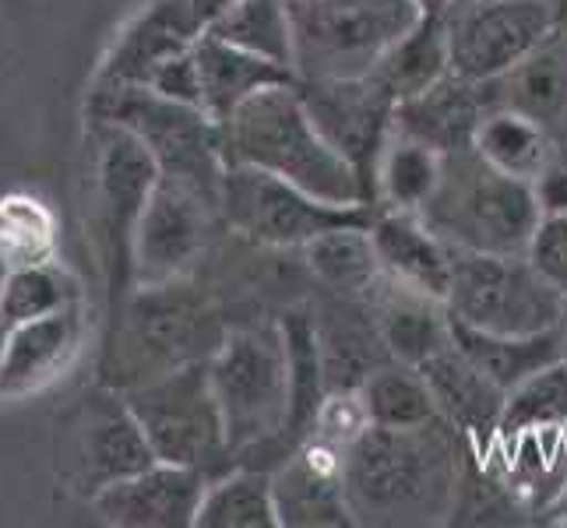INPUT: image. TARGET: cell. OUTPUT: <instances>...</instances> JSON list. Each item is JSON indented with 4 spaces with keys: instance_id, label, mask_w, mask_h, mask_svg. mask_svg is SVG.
<instances>
[{
    "instance_id": "cell-1",
    "label": "cell",
    "mask_w": 567,
    "mask_h": 528,
    "mask_svg": "<svg viewBox=\"0 0 567 528\" xmlns=\"http://www.w3.org/2000/svg\"><path fill=\"white\" fill-rule=\"evenodd\" d=\"M473 452L452 423L370 426L346 452V497L357 525H441L455 515L462 458Z\"/></svg>"
},
{
    "instance_id": "cell-2",
    "label": "cell",
    "mask_w": 567,
    "mask_h": 528,
    "mask_svg": "<svg viewBox=\"0 0 567 528\" xmlns=\"http://www.w3.org/2000/svg\"><path fill=\"white\" fill-rule=\"evenodd\" d=\"M223 310L187 279L134 286L110 310V339L100 360V384L127 391L169 370L212 360L226 339Z\"/></svg>"
},
{
    "instance_id": "cell-3",
    "label": "cell",
    "mask_w": 567,
    "mask_h": 528,
    "mask_svg": "<svg viewBox=\"0 0 567 528\" xmlns=\"http://www.w3.org/2000/svg\"><path fill=\"white\" fill-rule=\"evenodd\" d=\"M226 166H254L328 205H370L360 173L310 121L297 82L271 85L223 124ZM374 208V205H370Z\"/></svg>"
},
{
    "instance_id": "cell-4",
    "label": "cell",
    "mask_w": 567,
    "mask_h": 528,
    "mask_svg": "<svg viewBox=\"0 0 567 528\" xmlns=\"http://www.w3.org/2000/svg\"><path fill=\"white\" fill-rule=\"evenodd\" d=\"M208 381L223 408L233 458L244 462L265 447H286L292 420V360L282 321L229 328L208 360Z\"/></svg>"
},
{
    "instance_id": "cell-5",
    "label": "cell",
    "mask_w": 567,
    "mask_h": 528,
    "mask_svg": "<svg viewBox=\"0 0 567 528\" xmlns=\"http://www.w3.org/2000/svg\"><path fill=\"white\" fill-rule=\"evenodd\" d=\"M536 184L491 166L476 148L444 155L441 184L420 219L455 250L529 253L543 222Z\"/></svg>"
},
{
    "instance_id": "cell-6",
    "label": "cell",
    "mask_w": 567,
    "mask_h": 528,
    "mask_svg": "<svg viewBox=\"0 0 567 528\" xmlns=\"http://www.w3.org/2000/svg\"><path fill=\"white\" fill-rule=\"evenodd\" d=\"M89 205L85 219L100 268L106 276L110 310L134 289V232L145 201L159 180V166L134 134L103 116H89Z\"/></svg>"
},
{
    "instance_id": "cell-7",
    "label": "cell",
    "mask_w": 567,
    "mask_h": 528,
    "mask_svg": "<svg viewBox=\"0 0 567 528\" xmlns=\"http://www.w3.org/2000/svg\"><path fill=\"white\" fill-rule=\"evenodd\" d=\"M420 0H289L292 74L367 77L423 18Z\"/></svg>"
},
{
    "instance_id": "cell-8",
    "label": "cell",
    "mask_w": 567,
    "mask_h": 528,
    "mask_svg": "<svg viewBox=\"0 0 567 528\" xmlns=\"http://www.w3.org/2000/svg\"><path fill=\"white\" fill-rule=\"evenodd\" d=\"M89 116L127 127L155 159L163 176L205 190L219 201L226 176L223 124L202 106L166 100L148 85H113L89 92Z\"/></svg>"
},
{
    "instance_id": "cell-9",
    "label": "cell",
    "mask_w": 567,
    "mask_h": 528,
    "mask_svg": "<svg viewBox=\"0 0 567 528\" xmlns=\"http://www.w3.org/2000/svg\"><path fill=\"white\" fill-rule=\"evenodd\" d=\"M152 462L159 458L152 455L138 416L124 391L110 384L82 391L53 420V473L68 494L82 500H92Z\"/></svg>"
},
{
    "instance_id": "cell-10",
    "label": "cell",
    "mask_w": 567,
    "mask_h": 528,
    "mask_svg": "<svg viewBox=\"0 0 567 528\" xmlns=\"http://www.w3.org/2000/svg\"><path fill=\"white\" fill-rule=\"evenodd\" d=\"M447 310L455 321L494 335H543L560 328L567 297L529 253L455 250Z\"/></svg>"
},
{
    "instance_id": "cell-11",
    "label": "cell",
    "mask_w": 567,
    "mask_h": 528,
    "mask_svg": "<svg viewBox=\"0 0 567 528\" xmlns=\"http://www.w3.org/2000/svg\"><path fill=\"white\" fill-rule=\"evenodd\" d=\"M127 405L138 416L152 455L159 462L202 468L212 479L229 468V441L223 408L208 381V360L169 370L163 377L134 384L124 391Z\"/></svg>"
},
{
    "instance_id": "cell-12",
    "label": "cell",
    "mask_w": 567,
    "mask_h": 528,
    "mask_svg": "<svg viewBox=\"0 0 567 528\" xmlns=\"http://www.w3.org/2000/svg\"><path fill=\"white\" fill-rule=\"evenodd\" d=\"M219 215L229 232L254 247L292 250L318 240L339 226H370L378 208L370 205H328L297 184L254 166H226Z\"/></svg>"
},
{
    "instance_id": "cell-13",
    "label": "cell",
    "mask_w": 567,
    "mask_h": 528,
    "mask_svg": "<svg viewBox=\"0 0 567 528\" xmlns=\"http://www.w3.org/2000/svg\"><path fill=\"white\" fill-rule=\"evenodd\" d=\"M444 32L452 71L494 82L554 39L546 0H447Z\"/></svg>"
},
{
    "instance_id": "cell-14",
    "label": "cell",
    "mask_w": 567,
    "mask_h": 528,
    "mask_svg": "<svg viewBox=\"0 0 567 528\" xmlns=\"http://www.w3.org/2000/svg\"><path fill=\"white\" fill-rule=\"evenodd\" d=\"M223 222L219 201L177 176L155 180L138 232H134V286H163L187 279Z\"/></svg>"
},
{
    "instance_id": "cell-15",
    "label": "cell",
    "mask_w": 567,
    "mask_h": 528,
    "mask_svg": "<svg viewBox=\"0 0 567 528\" xmlns=\"http://www.w3.org/2000/svg\"><path fill=\"white\" fill-rule=\"evenodd\" d=\"M297 92L310 113V121L331 142V148L342 152L360 180L367 187V198L374 205V169L381 159V148L391 138V121H395V100L378 82L367 77H297ZM378 208V205H374Z\"/></svg>"
},
{
    "instance_id": "cell-16",
    "label": "cell",
    "mask_w": 567,
    "mask_h": 528,
    "mask_svg": "<svg viewBox=\"0 0 567 528\" xmlns=\"http://www.w3.org/2000/svg\"><path fill=\"white\" fill-rule=\"evenodd\" d=\"M229 4L233 0H148L116 35L92 89L145 85L163 61L198 43Z\"/></svg>"
},
{
    "instance_id": "cell-17",
    "label": "cell",
    "mask_w": 567,
    "mask_h": 528,
    "mask_svg": "<svg viewBox=\"0 0 567 528\" xmlns=\"http://www.w3.org/2000/svg\"><path fill=\"white\" fill-rule=\"evenodd\" d=\"M212 476L202 468L152 462L142 473L106 486L89 504L103 525L121 528H194Z\"/></svg>"
},
{
    "instance_id": "cell-18",
    "label": "cell",
    "mask_w": 567,
    "mask_h": 528,
    "mask_svg": "<svg viewBox=\"0 0 567 528\" xmlns=\"http://www.w3.org/2000/svg\"><path fill=\"white\" fill-rule=\"evenodd\" d=\"M282 528H339L357 525L346 497V452L328 441L303 437L271 468Z\"/></svg>"
},
{
    "instance_id": "cell-19",
    "label": "cell",
    "mask_w": 567,
    "mask_h": 528,
    "mask_svg": "<svg viewBox=\"0 0 567 528\" xmlns=\"http://www.w3.org/2000/svg\"><path fill=\"white\" fill-rule=\"evenodd\" d=\"M85 318L82 303H71L47 318L14 324L0 363V402L29 398L61 381L82 352Z\"/></svg>"
},
{
    "instance_id": "cell-20",
    "label": "cell",
    "mask_w": 567,
    "mask_h": 528,
    "mask_svg": "<svg viewBox=\"0 0 567 528\" xmlns=\"http://www.w3.org/2000/svg\"><path fill=\"white\" fill-rule=\"evenodd\" d=\"M420 374L426 377L430 395L437 402V413L444 423H452L468 441L473 455H486L497 441L501 413L507 402V391L497 387L483 370L455 345H444L426 363H420Z\"/></svg>"
},
{
    "instance_id": "cell-21",
    "label": "cell",
    "mask_w": 567,
    "mask_h": 528,
    "mask_svg": "<svg viewBox=\"0 0 567 528\" xmlns=\"http://www.w3.org/2000/svg\"><path fill=\"white\" fill-rule=\"evenodd\" d=\"M491 106L494 100L486 82H468V77L452 71L430 89L402 100L395 106L391 131L416 138L441 155H452L476 145V131Z\"/></svg>"
},
{
    "instance_id": "cell-22",
    "label": "cell",
    "mask_w": 567,
    "mask_h": 528,
    "mask_svg": "<svg viewBox=\"0 0 567 528\" xmlns=\"http://www.w3.org/2000/svg\"><path fill=\"white\" fill-rule=\"evenodd\" d=\"M381 276L402 289L447 303L455 268V247H447L413 211H378L370 222Z\"/></svg>"
},
{
    "instance_id": "cell-23",
    "label": "cell",
    "mask_w": 567,
    "mask_h": 528,
    "mask_svg": "<svg viewBox=\"0 0 567 528\" xmlns=\"http://www.w3.org/2000/svg\"><path fill=\"white\" fill-rule=\"evenodd\" d=\"M367 307L391 360L420 366L444 345H452V314H447L444 300L381 279Z\"/></svg>"
},
{
    "instance_id": "cell-24",
    "label": "cell",
    "mask_w": 567,
    "mask_h": 528,
    "mask_svg": "<svg viewBox=\"0 0 567 528\" xmlns=\"http://www.w3.org/2000/svg\"><path fill=\"white\" fill-rule=\"evenodd\" d=\"M194 61H198L202 77V110L219 124H226L261 89L297 82V74L289 68L271 64L265 56L247 53L215 35H202L194 43Z\"/></svg>"
},
{
    "instance_id": "cell-25",
    "label": "cell",
    "mask_w": 567,
    "mask_h": 528,
    "mask_svg": "<svg viewBox=\"0 0 567 528\" xmlns=\"http://www.w3.org/2000/svg\"><path fill=\"white\" fill-rule=\"evenodd\" d=\"M452 314V310H447ZM455 345L473 360L497 387L512 391L536 370L560 360V328L543 331V335H494V331L468 328L452 318Z\"/></svg>"
},
{
    "instance_id": "cell-26",
    "label": "cell",
    "mask_w": 567,
    "mask_h": 528,
    "mask_svg": "<svg viewBox=\"0 0 567 528\" xmlns=\"http://www.w3.org/2000/svg\"><path fill=\"white\" fill-rule=\"evenodd\" d=\"M303 253H307L310 276L342 300L367 303L370 292L384 279L374 240H370V226L328 229L318 240H310Z\"/></svg>"
},
{
    "instance_id": "cell-27",
    "label": "cell",
    "mask_w": 567,
    "mask_h": 528,
    "mask_svg": "<svg viewBox=\"0 0 567 528\" xmlns=\"http://www.w3.org/2000/svg\"><path fill=\"white\" fill-rule=\"evenodd\" d=\"M494 106L518 110L539 124H557L567 113V53L557 46V35L518 68L486 82Z\"/></svg>"
},
{
    "instance_id": "cell-28",
    "label": "cell",
    "mask_w": 567,
    "mask_h": 528,
    "mask_svg": "<svg viewBox=\"0 0 567 528\" xmlns=\"http://www.w3.org/2000/svg\"><path fill=\"white\" fill-rule=\"evenodd\" d=\"M444 155L430 145L391 131L374 169V205L378 211H413L420 215L441 184Z\"/></svg>"
},
{
    "instance_id": "cell-29",
    "label": "cell",
    "mask_w": 567,
    "mask_h": 528,
    "mask_svg": "<svg viewBox=\"0 0 567 528\" xmlns=\"http://www.w3.org/2000/svg\"><path fill=\"white\" fill-rule=\"evenodd\" d=\"M194 528H282L271 468H226L208 483Z\"/></svg>"
},
{
    "instance_id": "cell-30",
    "label": "cell",
    "mask_w": 567,
    "mask_h": 528,
    "mask_svg": "<svg viewBox=\"0 0 567 528\" xmlns=\"http://www.w3.org/2000/svg\"><path fill=\"white\" fill-rule=\"evenodd\" d=\"M452 74V56H447V32H444V8L423 11L420 22L409 29L388 56L378 64L374 77L391 92V100L402 103Z\"/></svg>"
},
{
    "instance_id": "cell-31",
    "label": "cell",
    "mask_w": 567,
    "mask_h": 528,
    "mask_svg": "<svg viewBox=\"0 0 567 528\" xmlns=\"http://www.w3.org/2000/svg\"><path fill=\"white\" fill-rule=\"evenodd\" d=\"M473 148L491 166L518 176V180H529V184H536L546 163L554 159L550 127L518 113V110H507V106L486 110Z\"/></svg>"
},
{
    "instance_id": "cell-32",
    "label": "cell",
    "mask_w": 567,
    "mask_h": 528,
    "mask_svg": "<svg viewBox=\"0 0 567 528\" xmlns=\"http://www.w3.org/2000/svg\"><path fill=\"white\" fill-rule=\"evenodd\" d=\"M367 413L374 426L388 429H409V426H426L441 420L437 402L430 395L426 377L420 366H409L399 360H384L367 374L360 384Z\"/></svg>"
},
{
    "instance_id": "cell-33",
    "label": "cell",
    "mask_w": 567,
    "mask_h": 528,
    "mask_svg": "<svg viewBox=\"0 0 567 528\" xmlns=\"http://www.w3.org/2000/svg\"><path fill=\"white\" fill-rule=\"evenodd\" d=\"M205 35L226 39L247 53L292 71V18L289 0H233Z\"/></svg>"
},
{
    "instance_id": "cell-34",
    "label": "cell",
    "mask_w": 567,
    "mask_h": 528,
    "mask_svg": "<svg viewBox=\"0 0 567 528\" xmlns=\"http://www.w3.org/2000/svg\"><path fill=\"white\" fill-rule=\"evenodd\" d=\"M71 303H82V289L71 279V271L56 261H39L11 268L4 297H0V318L11 328L35 318H47Z\"/></svg>"
},
{
    "instance_id": "cell-35",
    "label": "cell",
    "mask_w": 567,
    "mask_h": 528,
    "mask_svg": "<svg viewBox=\"0 0 567 528\" xmlns=\"http://www.w3.org/2000/svg\"><path fill=\"white\" fill-rule=\"evenodd\" d=\"M567 426V360L536 370L518 387L507 391L497 437L525 429H564Z\"/></svg>"
},
{
    "instance_id": "cell-36",
    "label": "cell",
    "mask_w": 567,
    "mask_h": 528,
    "mask_svg": "<svg viewBox=\"0 0 567 528\" xmlns=\"http://www.w3.org/2000/svg\"><path fill=\"white\" fill-rule=\"evenodd\" d=\"M56 219L32 194H8L0 198V250L11 268L53 261Z\"/></svg>"
},
{
    "instance_id": "cell-37",
    "label": "cell",
    "mask_w": 567,
    "mask_h": 528,
    "mask_svg": "<svg viewBox=\"0 0 567 528\" xmlns=\"http://www.w3.org/2000/svg\"><path fill=\"white\" fill-rule=\"evenodd\" d=\"M370 426H374V423H370V413H367V402H363L360 387H328L307 437L328 441V444L342 447V452H349V447H353Z\"/></svg>"
},
{
    "instance_id": "cell-38",
    "label": "cell",
    "mask_w": 567,
    "mask_h": 528,
    "mask_svg": "<svg viewBox=\"0 0 567 528\" xmlns=\"http://www.w3.org/2000/svg\"><path fill=\"white\" fill-rule=\"evenodd\" d=\"M529 258L567 297V208L543 215V222L529 244Z\"/></svg>"
},
{
    "instance_id": "cell-39",
    "label": "cell",
    "mask_w": 567,
    "mask_h": 528,
    "mask_svg": "<svg viewBox=\"0 0 567 528\" xmlns=\"http://www.w3.org/2000/svg\"><path fill=\"white\" fill-rule=\"evenodd\" d=\"M145 85L152 92L166 95V100L202 106V77H198V61H194V46L184 53H173L169 61H163L148 74Z\"/></svg>"
},
{
    "instance_id": "cell-40",
    "label": "cell",
    "mask_w": 567,
    "mask_h": 528,
    "mask_svg": "<svg viewBox=\"0 0 567 528\" xmlns=\"http://www.w3.org/2000/svg\"><path fill=\"white\" fill-rule=\"evenodd\" d=\"M536 194L543 201V211H564L567 208V155L554 148V159L536 180Z\"/></svg>"
},
{
    "instance_id": "cell-41",
    "label": "cell",
    "mask_w": 567,
    "mask_h": 528,
    "mask_svg": "<svg viewBox=\"0 0 567 528\" xmlns=\"http://www.w3.org/2000/svg\"><path fill=\"white\" fill-rule=\"evenodd\" d=\"M550 8V22H554V35L567 39V0H546Z\"/></svg>"
},
{
    "instance_id": "cell-42",
    "label": "cell",
    "mask_w": 567,
    "mask_h": 528,
    "mask_svg": "<svg viewBox=\"0 0 567 528\" xmlns=\"http://www.w3.org/2000/svg\"><path fill=\"white\" fill-rule=\"evenodd\" d=\"M8 276H11V261L4 258V250H0V297H4V286H8Z\"/></svg>"
},
{
    "instance_id": "cell-43",
    "label": "cell",
    "mask_w": 567,
    "mask_h": 528,
    "mask_svg": "<svg viewBox=\"0 0 567 528\" xmlns=\"http://www.w3.org/2000/svg\"><path fill=\"white\" fill-rule=\"evenodd\" d=\"M8 335H11V324L0 318V363H4V349H8Z\"/></svg>"
},
{
    "instance_id": "cell-44",
    "label": "cell",
    "mask_w": 567,
    "mask_h": 528,
    "mask_svg": "<svg viewBox=\"0 0 567 528\" xmlns=\"http://www.w3.org/2000/svg\"><path fill=\"white\" fill-rule=\"evenodd\" d=\"M560 356L567 360V310H564V321H560Z\"/></svg>"
},
{
    "instance_id": "cell-45",
    "label": "cell",
    "mask_w": 567,
    "mask_h": 528,
    "mask_svg": "<svg viewBox=\"0 0 567 528\" xmlns=\"http://www.w3.org/2000/svg\"><path fill=\"white\" fill-rule=\"evenodd\" d=\"M420 4H423L426 11H441V8L447 4V0H420Z\"/></svg>"
}]
</instances>
